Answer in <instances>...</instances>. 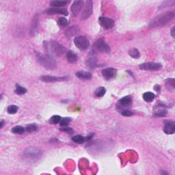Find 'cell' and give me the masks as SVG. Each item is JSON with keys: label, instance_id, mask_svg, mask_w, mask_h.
Returning a JSON list of instances; mask_svg holds the SVG:
<instances>
[{"label": "cell", "instance_id": "6da1fadb", "mask_svg": "<svg viewBox=\"0 0 175 175\" xmlns=\"http://www.w3.org/2000/svg\"><path fill=\"white\" fill-rule=\"evenodd\" d=\"M175 14L172 11H168L155 16L150 22V27H163L174 18Z\"/></svg>", "mask_w": 175, "mask_h": 175}, {"label": "cell", "instance_id": "7a4b0ae2", "mask_svg": "<svg viewBox=\"0 0 175 175\" xmlns=\"http://www.w3.org/2000/svg\"><path fill=\"white\" fill-rule=\"evenodd\" d=\"M36 59L38 63L44 68L49 70H54L57 66L56 60L50 55L43 54L41 52H35Z\"/></svg>", "mask_w": 175, "mask_h": 175}, {"label": "cell", "instance_id": "3957f363", "mask_svg": "<svg viewBox=\"0 0 175 175\" xmlns=\"http://www.w3.org/2000/svg\"><path fill=\"white\" fill-rule=\"evenodd\" d=\"M49 51H50L52 54H54L55 56H61L65 52L66 49L62 45H61L57 42L52 41V43L48 44Z\"/></svg>", "mask_w": 175, "mask_h": 175}, {"label": "cell", "instance_id": "277c9868", "mask_svg": "<svg viewBox=\"0 0 175 175\" xmlns=\"http://www.w3.org/2000/svg\"><path fill=\"white\" fill-rule=\"evenodd\" d=\"M23 155L26 159H28L34 160L38 159L41 155V152L39 149L34 147H30L28 149H25L23 152Z\"/></svg>", "mask_w": 175, "mask_h": 175}, {"label": "cell", "instance_id": "5b68a950", "mask_svg": "<svg viewBox=\"0 0 175 175\" xmlns=\"http://www.w3.org/2000/svg\"><path fill=\"white\" fill-rule=\"evenodd\" d=\"M74 43L76 47L81 50H85L90 46V41L85 36H80L75 38Z\"/></svg>", "mask_w": 175, "mask_h": 175}, {"label": "cell", "instance_id": "8992f818", "mask_svg": "<svg viewBox=\"0 0 175 175\" xmlns=\"http://www.w3.org/2000/svg\"><path fill=\"white\" fill-rule=\"evenodd\" d=\"M139 68L143 71H157L162 69V64L157 62H146L140 64Z\"/></svg>", "mask_w": 175, "mask_h": 175}, {"label": "cell", "instance_id": "52a82bcc", "mask_svg": "<svg viewBox=\"0 0 175 175\" xmlns=\"http://www.w3.org/2000/svg\"><path fill=\"white\" fill-rule=\"evenodd\" d=\"M94 47L95 48L97 49L98 52L101 53H109L110 52V47L107 45V43L105 41V40H103V38L98 40L94 44Z\"/></svg>", "mask_w": 175, "mask_h": 175}, {"label": "cell", "instance_id": "ba28073f", "mask_svg": "<svg viewBox=\"0 0 175 175\" xmlns=\"http://www.w3.org/2000/svg\"><path fill=\"white\" fill-rule=\"evenodd\" d=\"M98 22L100 25L103 27L104 29L109 30L112 29L114 26V21L109 18L105 17V16H100L98 18Z\"/></svg>", "mask_w": 175, "mask_h": 175}, {"label": "cell", "instance_id": "9c48e42d", "mask_svg": "<svg viewBox=\"0 0 175 175\" xmlns=\"http://www.w3.org/2000/svg\"><path fill=\"white\" fill-rule=\"evenodd\" d=\"M92 1H88L86 4L85 5L84 8H83V12L81 14V19L85 20L92 14Z\"/></svg>", "mask_w": 175, "mask_h": 175}, {"label": "cell", "instance_id": "30bf717a", "mask_svg": "<svg viewBox=\"0 0 175 175\" xmlns=\"http://www.w3.org/2000/svg\"><path fill=\"white\" fill-rule=\"evenodd\" d=\"M84 1H75L71 7V10L74 16H77L81 12L82 8L83 7Z\"/></svg>", "mask_w": 175, "mask_h": 175}, {"label": "cell", "instance_id": "8fae6325", "mask_svg": "<svg viewBox=\"0 0 175 175\" xmlns=\"http://www.w3.org/2000/svg\"><path fill=\"white\" fill-rule=\"evenodd\" d=\"M116 73H117V71L114 68H107L102 71L103 78L106 80L114 79L116 75Z\"/></svg>", "mask_w": 175, "mask_h": 175}, {"label": "cell", "instance_id": "7c38bea8", "mask_svg": "<svg viewBox=\"0 0 175 175\" xmlns=\"http://www.w3.org/2000/svg\"><path fill=\"white\" fill-rule=\"evenodd\" d=\"M131 103H132V98L130 96H127L120 98L118 101L117 106L119 108H125L130 106Z\"/></svg>", "mask_w": 175, "mask_h": 175}, {"label": "cell", "instance_id": "4fadbf2b", "mask_svg": "<svg viewBox=\"0 0 175 175\" xmlns=\"http://www.w3.org/2000/svg\"><path fill=\"white\" fill-rule=\"evenodd\" d=\"M175 131V123L174 121H168L166 122L165 126H164V132L166 134H172Z\"/></svg>", "mask_w": 175, "mask_h": 175}, {"label": "cell", "instance_id": "5bb4252c", "mask_svg": "<svg viewBox=\"0 0 175 175\" xmlns=\"http://www.w3.org/2000/svg\"><path fill=\"white\" fill-rule=\"evenodd\" d=\"M41 79L45 82H56L59 81H64V80L66 79V77H59L45 75L41 77Z\"/></svg>", "mask_w": 175, "mask_h": 175}, {"label": "cell", "instance_id": "9a60e30c", "mask_svg": "<svg viewBox=\"0 0 175 175\" xmlns=\"http://www.w3.org/2000/svg\"><path fill=\"white\" fill-rule=\"evenodd\" d=\"M79 32V27L76 26V25H74V26L69 27V28H68L66 30L65 35L67 38H71L77 34Z\"/></svg>", "mask_w": 175, "mask_h": 175}, {"label": "cell", "instance_id": "2e32d148", "mask_svg": "<svg viewBox=\"0 0 175 175\" xmlns=\"http://www.w3.org/2000/svg\"><path fill=\"white\" fill-rule=\"evenodd\" d=\"M47 12L48 14H63V15H66L67 16L68 15V11H67L66 9H63V8H50L48 9V10H47Z\"/></svg>", "mask_w": 175, "mask_h": 175}, {"label": "cell", "instance_id": "e0dca14e", "mask_svg": "<svg viewBox=\"0 0 175 175\" xmlns=\"http://www.w3.org/2000/svg\"><path fill=\"white\" fill-rule=\"evenodd\" d=\"M76 76L81 79H90L92 78V74L86 71H79L76 73Z\"/></svg>", "mask_w": 175, "mask_h": 175}, {"label": "cell", "instance_id": "ac0fdd59", "mask_svg": "<svg viewBox=\"0 0 175 175\" xmlns=\"http://www.w3.org/2000/svg\"><path fill=\"white\" fill-rule=\"evenodd\" d=\"M66 58L69 62L71 63H74L77 61V56L75 53L72 52V51H69V52H67Z\"/></svg>", "mask_w": 175, "mask_h": 175}, {"label": "cell", "instance_id": "d6986e66", "mask_svg": "<svg viewBox=\"0 0 175 175\" xmlns=\"http://www.w3.org/2000/svg\"><path fill=\"white\" fill-rule=\"evenodd\" d=\"M155 94L151 92H147L144 93L143 94L144 100L146 102H148V103H151V102L153 101V100L155 99Z\"/></svg>", "mask_w": 175, "mask_h": 175}, {"label": "cell", "instance_id": "ffe728a7", "mask_svg": "<svg viewBox=\"0 0 175 175\" xmlns=\"http://www.w3.org/2000/svg\"><path fill=\"white\" fill-rule=\"evenodd\" d=\"M166 88L170 91L173 92L175 89V80L174 79H169L166 81Z\"/></svg>", "mask_w": 175, "mask_h": 175}, {"label": "cell", "instance_id": "44dd1931", "mask_svg": "<svg viewBox=\"0 0 175 175\" xmlns=\"http://www.w3.org/2000/svg\"><path fill=\"white\" fill-rule=\"evenodd\" d=\"M129 54L131 57L135 59H138L140 57V53L139 51L138 50V49L136 48H132L129 51Z\"/></svg>", "mask_w": 175, "mask_h": 175}, {"label": "cell", "instance_id": "7402d4cb", "mask_svg": "<svg viewBox=\"0 0 175 175\" xmlns=\"http://www.w3.org/2000/svg\"><path fill=\"white\" fill-rule=\"evenodd\" d=\"M105 92H106V90L104 87H98L96 89L95 91H94V94H95L96 96L97 97H102L105 95Z\"/></svg>", "mask_w": 175, "mask_h": 175}, {"label": "cell", "instance_id": "603a6c76", "mask_svg": "<svg viewBox=\"0 0 175 175\" xmlns=\"http://www.w3.org/2000/svg\"><path fill=\"white\" fill-rule=\"evenodd\" d=\"M14 92H15L16 94H18V95H23V94H25V93L27 92V90L24 87L21 86V85H19V84H16Z\"/></svg>", "mask_w": 175, "mask_h": 175}, {"label": "cell", "instance_id": "cb8c5ba5", "mask_svg": "<svg viewBox=\"0 0 175 175\" xmlns=\"http://www.w3.org/2000/svg\"><path fill=\"white\" fill-rule=\"evenodd\" d=\"M96 62H97L96 58L94 57L90 58L89 59L87 60V66L90 67V68H94V67L96 66Z\"/></svg>", "mask_w": 175, "mask_h": 175}, {"label": "cell", "instance_id": "d4e9b609", "mask_svg": "<svg viewBox=\"0 0 175 175\" xmlns=\"http://www.w3.org/2000/svg\"><path fill=\"white\" fill-rule=\"evenodd\" d=\"M69 3V1H52L50 2L51 5L54 7H62L64 6Z\"/></svg>", "mask_w": 175, "mask_h": 175}, {"label": "cell", "instance_id": "484cf974", "mask_svg": "<svg viewBox=\"0 0 175 175\" xmlns=\"http://www.w3.org/2000/svg\"><path fill=\"white\" fill-rule=\"evenodd\" d=\"M167 113L168 111L166 109L163 108V107H159L157 109L156 112H155V114L158 116H165L167 114Z\"/></svg>", "mask_w": 175, "mask_h": 175}, {"label": "cell", "instance_id": "4316f807", "mask_svg": "<svg viewBox=\"0 0 175 175\" xmlns=\"http://www.w3.org/2000/svg\"><path fill=\"white\" fill-rule=\"evenodd\" d=\"M12 132L15 134H23L25 132V129L21 126H16L12 129Z\"/></svg>", "mask_w": 175, "mask_h": 175}, {"label": "cell", "instance_id": "83f0119b", "mask_svg": "<svg viewBox=\"0 0 175 175\" xmlns=\"http://www.w3.org/2000/svg\"><path fill=\"white\" fill-rule=\"evenodd\" d=\"M72 140L73 141L75 142L77 144H82L85 142V138L84 137L80 136V135H77V136H74L73 138H72Z\"/></svg>", "mask_w": 175, "mask_h": 175}, {"label": "cell", "instance_id": "f1b7e54d", "mask_svg": "<svg viewBox=\"0 0 175 175\" xmlns=\"http://www.w3.org/2000/svg\"><path fill=\"white\" fill-rule=\"evenodd\" d=\"M71 122V118H67V117L63 118H62L61 120H60V125L61 127H67V126L70 124Z\"/></svg>", "mask_w": 175, "mask_h": 175}, {"label": "cell", "instance_id": "f546056e", "mask_svg": "<svg viewBox=\"0 0 175 175\" xmlns=\"http://www.w3.org/2000/svg\"><path fill=\"white\" fill-rule=\"evenodd\" d=\"M25 129H26V131H27L28 133H33L37 130L38 127L35 124H31V125H27Z\"/></svg>", "mask_w": 175, "mask_h": 175}, {"label": "cell", "instance_id": "4dcf8cb0", "mask_svg": "<svg viewBox=\"0 0 175 175\" xmlns=\"http://www.w3.org/2000/svg\"><path fill=\"white\" fill-rule=\"evenodd\" d=\"M58 24L61 27H65L69 24V21L64 17H60L58 19Z\"/></svg>", "mask_w": 175, "mask_h": 175}, {"label": "cell", "instance_id": "1f68e13d", "mask_svg": "<svg viewBox=\"0 0 175 175\" xmlns=\"http://www.w3.org/2000/svg\"><path fill=\"white\" fill-rule=\"evenodd\" d=\"M61 119L62 118L60 116L55 115V116H52V117L50 118V120H49V123L52 124H58V123H60Z\"/></svg>", "mask_w": 175, "mask_h": 175}, {"label": "cell", "instance_id": "d6a6232c", "mask_svg": "<svg viewBox=\"0 0 175 175\" xmlns=\"http://www.w3.org/2000/svg\"><path fill=\"white\" fill-rule=\"evenodd\" d=\"M18 109H19V107L16 106V105H10V106L8 107V109H7V111H8L9 114H14L17 112Z\"/></svg>", "mask_w": 175, "mask_h": 175}, {"label": "cell", "instance_id": "836d02e7", "mask_svg": "<svg viewBox=\"0 0 175 175\" xmlns=\"http://www.w3.org/2000/svg\"><path fill=\"white\" fill-rule=\"evenodd\" d=\"M121 114L124 116H131L134 114V113L130 110H128V109H125L121 112Z\"/></svg>", "mask_w": 175, "mask_h": 175}, {"label": "cell", "instance_id": "e575fe53", "mask_svg": "<svg viewBox=\"0 0 175 175\" xmlns=\"http://www.w3.org/2000/svg\"><path fill=\"white\" fill-rule=\"evenodd\" d=\"M61 131H64V132H66V133H68V134H73L74 133V131L73 129L70 128V127H63V128L61 129Z\"/></svg>", "mask_w": 175, "mask_h": 175}, {"label": "cell", "instance_id": "d590c367", "mask_svg": "<svg viewBox=\"0 0 175 175\" xmlns=\"http://www.w3.org/2000/svg\"><path fill=\"white\" fill-rule=\"evenodd\" d=\"M171 35H172L173 38H174V36H175V35H174V27H172V31H171Z\"/></svg>", "mask_w": 175, "mask_h": 175}, {"label": "cell", "instance_id": "8d00e7d4", "mask_svg": "<svg viewBox=\"0 0 175 175\" xmlns=\"http://www.w3.org/2000/svg\"><path fill=\"white\" fill-rule=\"evenodd\" d=\"M3 125V120H1V128H2Z\"/></svg>", "mask_w": 175, "mask_h": 175}]
</instances>
